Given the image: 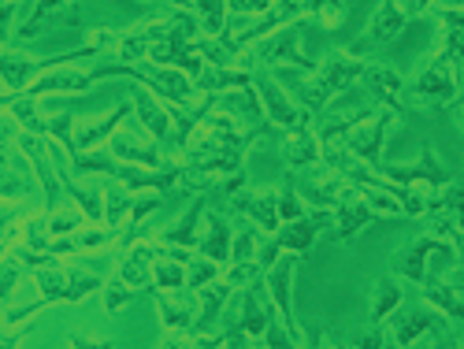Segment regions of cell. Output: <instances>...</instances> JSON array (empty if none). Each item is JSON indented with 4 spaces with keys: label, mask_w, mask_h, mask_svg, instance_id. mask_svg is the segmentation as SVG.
I'll list each match as a JSON object with an SVG mask.
<instances>
[{
    "label": "cell",
    "mask_w": 464,
    "mask_h": 349,
    "mask_svg": "<svg viewBox=\"0 0 464 349\" xmlns=\"http://www.w3.org/2000/svg\"><path fill=\"white\" fill-rule=\"evenodd\" d=\"M249 253H253V235H242V238H238V246H235V260L242 264Z\"/></svg>",
    "instance_id": "obj_36"
},
{
    "label": "cell",
    "mask_w": 464,
    "mask_h": 349,
    "mask_svg": "<svg viewBox=\"0 0 464 349\" xmlns=\"http://www.w3.org/2000/svg\"><path fill=\"white\" fill-rule=\"evenodd\" d=\"M115 152H120V157H127V160H145V164H152V152L141 149V145H134V141H123Z\"/></svg>",
    "instance_id": "obj_27"
},
{
    "label": "cell",
    "mask_w": 464,
    "mask_h": 349,
    "mask_svg": "<svg viewBox=\"0 0 464 349\" xmlns=\"http://www.w3.org/2000/svg\"><path fill=\"white\" fill-rule=\"evenodd\" d=\"M267 342H272V349H294L290 338H286L279 327H267Z\"/></svg>",
    "instance_id": "obj_34"
},
{
    "label": "cell",
    "mask_w": 464,
    "mask_h": 349,
    "mask_svg": "<svg viewBox=\"0 0 464 349\" xmlns=\"http://www.w3.org/2000/svg\"><path fill=\"white\" fill-rule=\"evenodd\" d=\"M453 264H457L453 246L446 238L431 235V230L428 235H420V238H412L409 246H401L394 253V271L401 279L416 283V286H428L431 279H446V271Z\"/></svg>",
    "instance_id": "obj_1"
},
{
    "label": "cell",
    "mask_w": 464,
    "mask_h": 349,
    "mask_svg": "<svg viewBox=\"0 0 464 349\" xmlns=\"http://www.w3.org/2000/svg\"><path fill=\"white\" fill-rule=\"evenodd\" d=\"M208 223H212V235H208V242H205L201 249H205L212 260H227V227H223L216 216H212Z\"/></svg>",
    "instance_id": "obj_22"
},
{
    "label": "cell",
    "mask_w": 464,
    "mask_h": 349,
    "mask_svg": "<svg viewBox=\"0 0 464 349\" xmlns=\"http://www.w3.org/2000/svg\"><path fill=\"white\" fill-rule=\"evenodd\" d=\"M435 349H450V345H446V342H439V345H435Z\"/></svg>",
    "instance_id": "obj_43"
},
{
    "label": "cell",
    "mask_w": 464,
    "mask_h": 349,
    "mask_svg": "<svg viewBox=\"0 0 464 349\" xmlns=\"http://www.w3.org/2000/svg\"><path fill=\"white\" fill-rule=\"evenodd\" d=\"M138 111H141V123L152 131V134H168V120L160 115L157 104H149V101H138Z\"/></svg>",
    "instance_id": "obj_23"
},
{
    "label": "cell",
    "mask_w": 464,
    "mask_h": 349,
    "mask_svg": "<svg viewBox=\"0 0 464 349\" xmlns=\"http://www.w3.org/2000/svg\"><path fill=\"white\" fill-rule=\"evenodd\" d=\"M431 235H439V238H446L450 246H453V253H457V264H464V230L460 227H453L446 216H435V227H431Z\"/></svg>",
    "instance_id": "obj_19"
},
{
    "label": "cell",
    "mask_w": 464,
    "mask_h": 349,
    "mask_svg": "<svg viewBox=\"0 0 464 349\" xmlns=\"http://www.w3.org/2000/svg\"><path fill=\"white\" fill-rule=\"evenodd\" d=\"M394 123V115L391 111H382V115H368V120H361L353 131H350V152L361 160H372L379 164V152H382V138H386V127Z\"/></svg>",
    "instance_id": "obj_5"
},
{
    "label": "cell",
    "mask_w": 464,
    "mask_h": 349,
    "mask_svg": "<svg viewBox=\"0 0 464 349\" xmlns=\"http://www.w3.org/2000/svg\"><path fill=\"white\" fill-rule=\"evenodd\" d=\"M160 313H164V324L168 327H182L186 324V313H182V308H171L168 301H160Z\"/></svg>",
    "instance_id": "obj_31"
},
{
    "label": "cell",
    "mask_w": 464,
    "mask_h": 349,
    "mask_svg": "<svg viewBox=\"0 0 464 349\" xmlns=\"http://www.w3.org/2000/svg\"><path fill=\"white\" fill-rule=\"evenodd\" d=\"M382 175H386V182H394V186H405V189L428 186V189H435V193L453 179L450 168L439 160V152H435L431 145L420 149V160H416V164H382Z\"/></svg>",
    "instance_id": "obj_3"
},
{
    "label": "cell",
    "mask_w": 464,
    "mask_h": 349,
    "mask_svg": "<svg viewBox=\"0 0 464 349\" xmlns=\"http://www.w3.org/2000/svg\"><path fill=\"white\" fill-rule=\"evenodd\" d=\"M260 101H264V111L272 115L276 123H286V127L301 123V111H297V108L279 93V86H276V82H267V79L260 82Z\"/></svg>",
    "instance_id": "obj_10"
},
{
    "label": "cell",
    "mask_w": 464,
    "mask_h": 349,
    "mask_svg": "<svg viewBox=\"0 0 464 349\" xmlns=\"http://www.w3.org/2000/svg\"><path fill=\"white\" fill-rule=\"evenodd\" d=\"M123 305H127V290H123V286H111V290H108V308L115 313V308H123Z\"/></svg>",
    "instance_id": "obj_35"
},
{
    "label": "cell",
    "mask_w": 464,
    "mask_h": 349,
    "mask_svg": "<svg viewBox=\"0 0 464 349\" xmlns=\"http://www.w3.org/2000/svg\"><path fill=\"white\" fill-rule=\"evenodd\" d=\"M405 23H409V15H405V8L398 5V0H382V5L375 8V15H372V23H368V37L372 42H394V37L405 30Z\"/></svg>",
    "instance_id": "obj_8"
},
{
    "label": "cell",
    "mask_w": 464,
    "mask_h": 349,
    "mask_svg": "<svg viewBox=\"0 0 464 349\" xmlns=\"http://www.w3.org/2000/svg\"><path fill=\"white\" fill-rule=\"evenodd\" d=\"M290 271H294V260H283L272 276H267V286H272V297H276V305L283 308V316L286 320H294V313H290Z\"/></svg>",
    "instance_id": "obj_15"
},
{
    "label": "cell",
    "mask_w": 464,
    "mask_h": 349,
    "mask_svg": "<svg viewBox=\"0 0 464 349\" xmlns=\"http://www.w3.org/2000/svg\"><path fill=\"white\" fill-rule=\"evenodd\" d=\"M242 208L264 227V230H276V219H279V208L272 201V193H253V198L242 201Z\"/></svg>",
    "instance_id": "obj_16"
},
{
    "label": "cell",
    "mask_w": 464,
    "mask_h": 349,
    "mask_svg": "<svg viewBox=\"0 0 464 349\" xmlns=\"http://www.w3.org/2000/svg\"><path fill=\"white\" fill-rule=\"evenodd\" d=\"M301 8L313 12L327 30L342 26V19H345V5H342V0H301Z\"/></svg>",
    "instance_id": "obj_17"
},
{
    "label": "cell",
    "mask_w": 464,
    "mask_h": 349,
    "mask_svg": "<svg viewBox=\"0 0 464 349\" xmlns=\"http://www.w3.org/2000/svg\"><path fill=\"white\" fill-rule=\"evenodd\" d=\"M409 93H412L420 104H453V101L460 97V74H457L446 60L431 56L428 63L420 67L416 79H412Z\"/></svg>",
    "instance_id": "obj_2"
},
{
    "label": "cell",
    "mask_w": 464,
    "mask_h": 349,
    "mask_svg": "<svg viewBox=\"0 0 464 349\" xmlns=\"http://www.w3.org/2000/svg\"><path fill=\"white\" fill-rule=\"evenodd\" d=\"M74 349H108V342H86V345L79 342V345H74Z\"/></svg>",
    "instance_id": "obj_40"
},
{
    "label": "cell",
    "mask_w": 464,
    "mask_h": 349,
    "mask_svg": "<svg viewBox=\"0 0 464 349\" xmlns=\"http://www.w3.org/2000/svg\"><path fill=\"white\" fill-rule=\"evenodd\" d=\"M331 349H338V345H331Z\"/></svg>",
    "instance_id": "obj_45"
},
{
    "label": "cell",
    "mask_w": 464,
    "mask_h": 349,
    "mask_svg": "<svg viewBox=\"0 0 464 349\" xmlns=\"http://www.w3.org/2000/svg\"><path fill=\"white\" fill-rule=\"evenodd\" d=\"M405 15H423V12H431L435 8V0H405Z\"/></svg>",
    "instance_id": "obj_32"
},
{
    "label": "cell",
    "mask_w": 464,
    "mask_h": 349,
    "mask_svg": "<svg viewBox=\"0 0 464 349\" xmlns=\"http://www.w3.org/2000/svg\"><path fill=\"white\" fill-rule=\"evenodd\" d=\"M457 123H460V131H464V104H460V111H457Z\"/></svg>",
    "instance_id": "obj_41"
},
{
    "label": "cell",
    "mask_w": 464,
    "mask_h": 349,
    "mask_svg": "<svg viewBox=\"0 0 464 349\" xmlns=\"http://www.w3.org/2000/svg\"><path fill=\"white\" fill-rule=\"evenodd\" d=\"M157 276H160V286H179L182 283V267L179 264H160Z\"/></svg>",
    "instance_id": "obj_29"
},
{
    "label": "cell",
    "mask_w": 464,
    "mask_h": 349,
    "mask_svg": "<svg viewBox=\"0 0 464 349\" xmlns=\"http://www.w3.org/2000/svg\"><path fill=\"white\" fill-rule=\"evenodd\" d=\"M223 294H227L223 286H219V290H208V294H205V308H201V327L216 320V313H219V305H223Z\"/></svg>",
    "instance_id": "obj_25"
},
{
    "label": "cell",
    "mask_w": 464,
    "mask_h": 349,
    "mask_svg": "<svg viewBox=\"0 0 464 349\" xmlns=\"http://www.w3.org/2000/svg\"><path fill=\"white\" fill-rule=\"evenodd\" d=\"M375 219V212L368 208V205H361V201H350V205H342V223H338V238L345 242V238H353L357 230L364 227V223H372Z\"/></svg>",
    "instance_id": "obj_14"
},
{
    "label": "cell",
    "mask_w": 464,
    "mask_h": 349,
    "mask_svg": "<svg viewBox=\"0 0 464 349\" xmlns=\"http://www.w3.org/2000/svg\"><path fill=\"white\" fill-rule=\"evenodd\" d=\"M160 349H179V345H175V342H164V345H160Z\"/></svg>",
    "instance_id": "obj_42"
},
{
    "label": "cell",
    "mask_w": 464,
    "mask_h": 349,
    "mask_svg": "<svg viewBox=\"0 0 464 349\" xmlns=\"http://www.w3.org/2000/svg\"><path fill=\"white\" fill-rule=\"evenodd\" d=\"M398 305H401V290L394 279H379L372 286V324H382L391 313H398Z\"/></svg>",
    "instance_id": "obj_12"
},
{
    "label": "cell",
    "mask_w": 464,
    "mask_h": 349,
    "mask_svg": "<svg viewBox=\"0 0 464 349\" xmlns=\"http://www.w3.org/2000/svg\"><path fill=\"white\" fill-rule=\"evenodd\" d=\"M283 152H286V160L290 164H316V157H320V145L313 141V134H308L304 127H297L290 138H286V145H283Z\"/></svg>",
    "instance_id": "obj_13"
},
{
    "label": "cell",
    "mask_w": 464,
    "mask_h": 349,
    "mask_svg": "<svg viewBox=\"0 0 464 349\" xmlns=\"http://www.w3.org/2000/svg\"><path fill=\"white\" fill-rule=\"evenodd\" d=\"M193 227H198V208H189V216L171 230L168 238H171L175 246H193V238H198V235H193Z\"/></svg>",
    "instance_id": "obj_24"
},
{
    "label": "cell",
    "mask_w": 464,
    "mask_h": 349,
    "mask_svg": "<svg viewBox=\"0 0 464 349\" xmlns=\"http://www.w3.org/2000/svg\"><path fill=\"white\" fill-rule=\"evenodd\" d=\"M357 74H364V63L357 60V56H345V53H331V60L324 63V71H320V82L313 86V104H324L334 90H342V86H350Z\"/></svg>",
    "instance_id": "obj_4"
},
{
    "label": "cell",
    "mask_w": 464,
    "mask_h": 349,
    "mask_svg": "<svg viewBox=\"0 0 464 349\" xmlns=\"http://www.w3.org/2000/svg\"><path fill=\"white\" fill-rule=\"evenodd\" d=\"M242 324H246V331H249V334H264V331H267V313H264V308L256 305V297H253V294L246 297Z\"/></svg>",
    "instance_id": "obj_21"
},
{
    "label": "cell",
    "mask_w": 464,
    "mask_h": 349,
    "mask_svg": "<svg viewBox=\"0 0 464 349\" xmlns=\"http://www.w3.org/2000/svg\"><path fill=\"white\" fill-rule=\"evenodd\" d=\"M431 216H446L453 227L464 230V179H450L435 198H431Z\"/></svg>",
    "instance_id": "obj_9"
},
{
    "label": "cell",
    "mask_w": 464,
    "mask_h": 349,
    "mask_svg": "<svg viewBox=\"0 0 464 349\" xmlns=\"http://www.w3.org/2000/svg\"><path fill=\"white\" fill-rule=\"evenodd\" d=\"M267 8V0H235V12H260Z\"/></svg>",
    "instance_id": "obj_37"
},
{
    "label": "cell",
    "mask_w": 464,
    "mask_h": 349,
    "mask_svg": "<svg viewBox=\"0 0 464 349\" xmlns=\"http://www.w3.org/2000/svg\"><path fill=\"white\" fill-rule=\"evenodd\" d=\"M205 279H212V264H205V267L198 271V276H193V286H201Z\"/></svg>",
    "instance_id": "obj_39"
},
{
    "label": "cell",
    "mask_w": 464,
    "mask_h": 349,
    "mask_svg": "<svg viewBox=\"0 0 464 349\" xmlns=\"http://www.w3.org/2000/svg\"><path fill=\"white\" fill-rule=\"evenodd\" d=\"M249 271H253V267H249V264H238V267H235V271H230V279H235V283H242V279H246V276H249Z\"/></svg>",
    "instance_id": "obj_38"
},
{
    "label": "cell",
    "mask_w": 464,
    "mask_h": 349,
    "mask_svg": "<svg viewBox=\"0 0 464 349\" xmlns=\"http://www.w3.org/2000/svg\"><path fill=\"white\" fill-rule=\"evenodd\" d=\"M382 345H386L382 324H375V327H368V331H361V334H357V349H382Z\"/></svg>",
    "instance_id": "obj_26"
},
{
    "label": "cell",
    "mask_w": 464,
    "mask_h": 349,
    "mask_svg": "<svg viewBox=\"0 0 464 349\" xmlns=\"http://www.w3.org/2000/svg\"><path fill=\"white\" fill-rule=\"evenodd\" d=\"M313 238H316V227L313 223H301V219H294L290 227H286V235L276 242L279 249H308V246H313Z\"/></svg>",
    "instance_id": "obj_18"
},
{
    "label": "cell",
    "mask_w": 464,
    "mask_h": 349,
    "mask_svg": "<svg viewBox=\"0 0 464 349\" xmlns=\"http://www.w3.org/2000/svg\"><path fill=\"white\" fill-rule=\"evenodd\" d=\"M145 260H149V257H145V253H138V257L123 267V276H127L130 283H145Z\"/></svg>",
    "instance_id": "obj_28"
},
{
    "label": "cell",
    "mask_w": 464,
    "mask_h": 349,
    "mask_svg": "<svg viewBox=\"0 0 464 349\" xmlns=\"http://www.w3.org/2000/svg\"><path fill=\"white\" fill-rule=\"evenodd\" d=\"M279 212L294 223V219H301V205H297V198H294V193H283V201H279Z\"/></svg>",
    "instance_id": "obj_30"
},
{
    "label": "cell",
    "mask_w": 464,
    "mask_h": 349,
    "mask_svg": "<svg viewBox=\"0 0 464 349\" xmlns=\"http://www.w3.org/2000/svg\"><path fill=\"white\" fill-rule=\"evenodd\" d=\"M368 86L375 90V97L382 101V108L391 111V115H401L405 111V79L398 71H391V67H372L368 71Z\"/></svg>",
    "instance_id": "obj_7"
},
{
    "label": "cell",
    "mask_w": 464,
    "mask_h": 349,
    "mask_svg": "<svg viewBox=\"0 0 464 349\" xmlns=\"http://www.w3.org/2000/svg\"><path fill=\"white\" fill-rule=\"evenodd\" d=\"M423 297H428L431 308L453 324H464V276H450V279H431L423 286Z\"/></svg>",
    "instance_id": "obj_6"
},
{
    "label": "cell",
    "mask_w": 464,
    "mask_h": 349,
    "mask_svg": "<svg viewBox=\"0 0 464 349\" xmlns=\"http://www.w3.org/2000/svg\"><path fill=\"white\" fill-rule=\"evenodd\" d=\"M435 324H431V316L428 313H416V308H405V313H398V320H394V342L405 349V345H412L416 338H423Z\"/></svg>",
    "instance_id": "obj_11"
},
{
    "label": "cell",
    "mask_w": 464,
    "mask_h": 349,
    "mask_svg": "<svg viewBox=\"0 0 464 349\" xmlns=\"http://www.w3.org/2000/svg\"><path fill=\"white\" fill-rule=\"evenodd\" d=\"M120 115H123V111H115V115H108V120H104V123H97L93 131H86V141H93V138H101L104 131H111L115 123H120Z\"/></svg>",
    "instance_id": "obj_33"
},
{
    "label": "cell",
    "mask_w": 464,
    "mask_h": 349,
    "mask_svg": "<svg viewBox=\"0 0 464 349\" xmlns=\"http://www.w3.org/2000/svg\"><path fill=\"white\" fill-rule=\"evenodd\" d=\"M198 8H201V19H205V30L219 34L223 30V15H227V0H198Z\"/></svg>",
    "instance_id": "obj_20"
},
{
    "label": "cell",
    "mask_w": 464,
    "mask_h": 349,
    "mask_svg": "<svg viewBox=\"0 0 464 349\" xmlns=\"http://www.w3.org/2000/svg\"><path fill=\"white\" fill-rule=\"evenodd\" d=\"M457 349H464V342H460V345H457Z\"/></svg>",
    "instance_id": "obj_44"
}]
</instances>
